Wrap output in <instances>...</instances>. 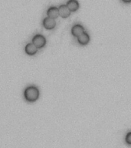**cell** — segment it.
I'll return each instance as SVG.
<instances>
[{"label":"cell","instance_id":"obj_10","mask_svg":"<svg viewBox=\"0 0 131 148\" xmlns=\"http://www.w3.org/2000/svg\"><path fill=\"white\" fill-rule=\"evenodd\" d=\"M126 143L129 145H131V132L128 133L126 136Z\"/></svg>","mask_w":131,"mask_h":148},{"label":"cell","instance_id":"obj_7","mask_svg":"<svg viewBox=\"0 0 131 148\" xmlns=\"http://www.w3.org/2000/svg\"><path fill=\"white\" fill-rule=\"evenodd\" d=\"M25 53L29 56H33L38 52V48L33 43H28L25 46Z\"/></svg>","mask_w":131,"mask_h":148},{"label":"cell","instance_id":"obj_1","mask_svg":"<svg viewBox=\"0 0 131 148\" xmlns=\"http://www.w3.org/2000/svg\"><path fill=\"white\" fill-rule=\"evenodd\" d=\"M24 97L25 99L28 102L36 101L39 97L38 89L33 86H28L25 89L24 92Z\"/></svg>","mask_w":131,"mask_h":148},{"label":"cell","instance_id":"obj_9","mask_svg":"<svg viewBox=\"0 0 131 148\" xmlns=\"http://www.w3.org/2000/svg\"><path fill=\"white\" fill-rule=\"evenodd\" d=\"M78 41L80 45H86L89 42L90 36L87 32H84L78 37Z\"/></svg>","mask_w":131,"mask_h":148},{"label":"cell","instance_id":"obj_8","mask_svg":"<svg viewBox=\"0 0 131 148\" xmlns=\"http://www.w3.org/2000/svg\"><path fill=\"white\" fill-rule=\"evenodd\" d=\"M67 6L68 7L71 12H75L79 9V3L78 0H68L67 2Z\"/></svg>","mask_w":131,"mask_h":148},{"label":"cell","instance_id":"obj_4","mask_svg":"<svg viewBox=\"0 0 131 148\" xmlns=\"http://www.w3.org/2000/svg\"><path fill=\"white\" fill-rule=\"evenodd\" d=\"M43 25L44 27L47 29H53L56 25L55 19L50 18V17H46V18H44Z\"/></svg>","mask_w":131,"mask_h":148},{"label":"cell","instance_id":"obj_2","mask_svg":"<svg viewBox=\"0 0 131 148\" xmlns=\"http://www.w3.org/2000/svg\"><path fill=\"white\" fill-rule=\"evenodd\" d=\"M32 43L34 44L38 49L42 48V47L45 46L46 39L42 35H35L32 39Z\"/></svg>","mask_w":131,"mask_h":148},{"label":"cell","instance_id":"obj_5","mask_svg":"<svg viewBox=\"0 0 131 148\" xmlns=\"http://www.w3.org/2000/svg\"><path fill=\"white\" fill-rule=\"evenodd\" d=\"M84 32V28L80 24H76L71 28V33H72L74 36L77 37V38Z\"/></svg>","mask_w":131,"mask_h":148},{"label":"cell","instance_id":"obj_6","mask_svg":"<svg viewBox=\"0 0 131 148\" xmlns=\"http://www.w3.org/2000/svg\"><path fill=\"white\" fill-rule=\"evenodd\" d=\"M47 14H48V17H50L51 18H57L59 16V12H58V8L55 6L50 7L47 11Z\"/></svg>","mask_w":131,"mask_h":148},{"label":"cell","instance_id":"obj_3","mask_svg":"<svg viewBox=\"0 0 131 148\" xmlns=\"http://www.w3.org/2000/svg\"><path fill=\"white\" fill-rule=\"evenodd\" d=\"M58 12H59V16L62 18H68L71 15V11L67 6V5H61L58 7Z\"/></svg>","mask_w":131,"mask_h":148},{"label":"cell","instance_id":"obj_11","mask_svg":"<svg viewBox=\"0 0 131 148\" xmlns=\"http://www.w3.org/2000/svg\"><path fill=\"white\" fill-rule=\"evenodd\" d=\"M122 1L125 2V3H130V2H131V0H122Z\"/></svg>","mask_w":131,"mask_h":148}]
</instances>
